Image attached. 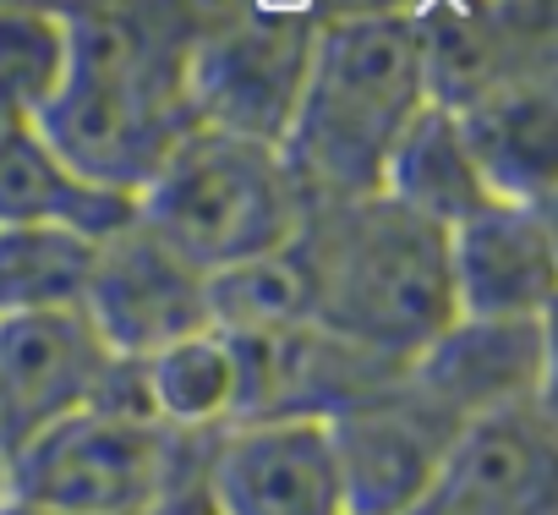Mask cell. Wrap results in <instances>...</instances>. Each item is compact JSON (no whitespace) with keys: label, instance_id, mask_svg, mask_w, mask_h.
<instances>
[{"label":"cell","instance_id":"cell-15","mask_svg":"<svg viewBox=\"0 0 558 515\" xmlns=\"http://www.w3.org/2000/svg\"><path fill=\"white\" fill-rule=\"evenodd\" d=\"M422 67L433 110H471L476 99L558 72V17L547 7H433L422 12Z\"/></svg>","mask_w":558,"mask_h":515},{"label":"cell","instance_id":"cell-17","mask_svg":"<svg viewBox=\"0 0 558 515\" xmlns=\"http://www.w3.org/2000/svg\"><path fill=\"white\" fill-rule=\"evenodd\" d=\"M132 219L126 197H110L88 187L39 127L28 121H0V230H28V225H61L77 236L105 241Z\"/></svg>","mask_w":558,"mask_h":515},{"label":"cell","instance_id":"cell-7","mask_svg":"<svg viewBox=\"0 0 558 515\" xmlns=\"http://www.w3.org/2000/svg\"><path fill=\"white\" fill-rule=\"evenodd\" d=\"M324 428L335 444L345 515H416L460 433V422L422 400L405 373Z\"/></svg>","mask_w":558,"mask_h":515},{"label":"cell","instance_id":"cell-12","mask_svg":"<svg viewBox=\"0 0 558 515\" xmlns=\"http://www.w3.org/2000/svg\"><path fill=\"white\" fill-rule=\"evenodd\" d=\"M241 368L235 422H335L356 400L395 384L405 368L345 346L318 324H296L279 335H230Z\"/></svg>","mask_w":558,"mask_h":515},{"label":"cell","instance_id":"cell-14","mask_svg":"<svg viewBox=\"0 0 558 515\" xmlns=\"http://www.w3.org/2000/svg\"><path fill=\"white\" fill-rule=\"evenodd\" d=\"M405 384L449 422H476L553 395V324L454 319L411 368Z\"/></svg>","mask_w":558,"mask_h":515},{"label":"cell","instance_id":"cell-22","mask_svg":"<svg viewBox=\"0 0 558 515\" xmlns=\"http://www.w3.org/2000/svg\"><path fill=\"white\" fill-rule=\"evenodd\" d=\"M66 83V12L0 7V121L39 127Z\"/></svg>","mask_w":558,"mask_h":515},{"label":"cell","instance_id":"cell-11","mask_svg":"<svg viewBox=\"0 0 558 515\" xmlns=\"http://www.w3.org/2000/svg\"><path fill=\"white\" fill-rule=\"evenodd\" d=\"M416 515H558L553 395L465 422Z\"/></svg>","mask_w":558,"mask_h":515},{"label":"cell","instance_id":"cell-18","mask_svg":"<svg viewBox=\"0 0 558 515\" xmlns=\"http://www.w3.org/2000/svg\"><path fill=\"white\" fill-rule=\"evenodd\" d=\"M378 192H384L389 203H400L405 214L438 225L444 236H449L460 219H471L476 208L493 203V192H487V181H482V170H476V159H471V148H465L454 116H444V110H433V105H427V110L416 116V127L395 143Z\"/></svg>","mask_w":558,"mask_h":515},{"label":"cell","instance_id":"cell-20","mask_svg":"<svg viewBox=\"0 0 558 515\" xmlns=\"http://www.w3.org/2000/svg\"><path fill=\"white\" fill-rule=\"evenodd\" d=\"M94 258L99 241L61 225L0 230V319L83 313Z\"/></svg>","mask_w":558,"mask_h":515},{"label":"cell","instance_id":"cell-6","mask_svg":"<svg viewBox=\"0 0 558 515\" xmlns=\"http://www.w3.org/2000/svg\"><path fill=\"white\" fill-rule=\"evenodd\" d=\"M324 12H263V7H203L192 56H186V99L192 121L225 137L286 148Z\"/></svg>","mask_w":558,"mask_h":515},{"label":"cell","instance_id":"cell-19","mask_svg":"<svg viewBox=\"0 0 558 515\" xmlns=\"http://www.w3.org/2000/svg\"><path fill=\"white\" fill-rule=\"evenodd\" d=\"M143 373V395L148 411L186 439H214L225 428H235V406H241V368H235V346L230 335H219L214 324L154 351L148 362H137Z\"/></svg>","mask_w":558,"mask_h":515},{"label":"cell","instance_id":"cell-8","mask_svg":"<svg viewBox=\"0 0 558 515\" xmlns=\"http://www.w3.org/2000/svg\"><path fill=\"white\" fill-rule=\"evenodd\" d=\"M83 319L121 362H148L154 351L208 330V275H197L132 214L99 241Z\"/></svg>","mask_w":558,"mask_h":515},{"label":"cell","instance_id":"cell-1","mask_svg":"<svg viewBox=\"0 0 558 515\" xmlns=\"http://www.w3.org/2000/svg\"><path fill=\"white\" fill-rule=\"evenodd\" d=\"M203 7L66 12V83L39 132L99 192L137 203L175 143L197 127L186 56Z\"/></svg>","mask_w":558,"mask_h":515},{"label":"cell","instance_id":"cell-9","mask_svg":"<svg viewBox=\"0 0 558 515\" xmlns=\"http://www.w3.org/2000/svg\"><path fill=\"white\" fill-rule=\"evenodd\" d=\"M121 357L83 313L0 319V455H23L77 411L99 406Z\"/></svg>","mask_w":558,"mask_h":515},{"label":"cell","instance_id":"cell-2","mask_svg":"<svg viewBox=\"0 0 558 515\" xmlns=\"http://www.w3.org/2000/svg\"><path fill=\"white\" fill-rule=\"evenodd\" d=\"M422 12H324L313 72L286 137V159L313 203H351L384 187L395 143L427 110Z\"/></svg>","mask_w":558,"mask_h":515},{"label":"cell","instance_id":"cell-23","mask_svg":"<svg viewBox=\"0 0 558 515\" xmlns=\"http://www.w3.org/2000/svg\"><path fill=\"white\" fill-rule=\"evenodd\" d=\"M0 515H50V510H28V504H12L7 499V504H0Z\"/></svg>","mask_w":558,"mask_h":515},{"label":"cell","instance_id":"cell-13","mask_svg":"<svg viewBox=\"0 0 558 515\" xmlns=\"http://www.w3.org/2000/svg\"><path fill=\"white\" fill-rule=\"evenodd\" d=\"M558 241L553 208L493 197L449 230V286L454 319H509L553 324Z\"/></svg>","mask_w":558,"mask_h":515},{"label":"cell","instance_id":"cell-5","mask_svg":"<svg viewBox=\"0 0 558 515\" xmlns=\"http://www.w3.org/2000/svg\"><path fill=\"white\" fill-rule=\"evenodd\" d=\"M132 214L197 275H219L291 247L313 214V197L302 192L286 148L192 127L137 192Z\"/></svg>","mask_w":558,"mask_h":515},{"label":"cell","instance_id":"cell-24","mask_svg":"<svg viewBox=\"0 0 558 515\" xmlns=\"http://www.w3.org/2000/svg\"><path fill=\"white\" fill-rule=\"evenodd\" d=\"M0 504H7V455H0Z\"/></svg>","mask_w":558,"mask_h":515},{"label":"cell","instance_id":"cell-16","mask_svg":"<svg viewBox=\"0 0 558 515\" xmlns=\"http://www.w3.org/2000/svg\"><path fill=\"white\" fill-rule=\"evenodd\" d=\"M449 116V110H444ZM482 181L504 203L553 208L558 170V72L520 77L454 116Z\"/></svg>","mask_w":558,"mask_h":515},{"label":"cell","instance_id":"cell-21","mask_svg":"<svg viewBox=\"0 0 558 515\" xmlns=\"http://www.w3.org/2000/svg\"><path fill=\"white\" fill-rule=\"evenodd\" d=\"M208 324L235 340L313 324V275H307L302 241L208 275Z\"/></svg>","mask_w":558,"mask_h":515},{"label":"cell","instance_id":"cell-10","mask_svg":"<svg viewBox=\"0 0 558 515\" xmlns=\"http://www.w3.org/2000/svg\"><path fill=\"white\" fill-rule=\"evenodd\" d=\"M197 488L214 515H345L324 422H235L214 433Z\"/></svg>","mask_w":558,"mask_h":515},{"label":"cell","instance_id":"cell-4","mask_svg":"<svg viewBox=\"0 0 558 515\" xmlns=\"http://www.w3.org/2000/svg\"><path fill=\"white\" fill-rule=\"evenodd\" d=\"M208 439L170 433L143 395L137 362H121L99 406L7 460V499L50 515H154L197 488Z\"/></svg>","mask_w":558,"mask_h":515},{"label":"cell","instance_id":"cell-3","mask_svg":"<svg viewBox=\"0 0 558 515\" xmlns=\"http://www.w3.org/2000/svg\"><path fill=\"white\" fill-rule=\"evenodd\" d=\"M296 241L313 275V324L345 346L411 368L454 324L449 236L384 192L313 203Z\"/></svg>","mask_w":558,"mask_h":515}]
</instances>
